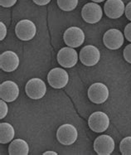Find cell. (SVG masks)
<instances>
[{"instance_id":"8fae6325","label":"cell","mask_w":131,"mask_h":155,"mask_svg":"<svg viewBox=\"0 0 131 155\" xmlns=\"http://www.w3.org/2000/svg\"><path fill=\"white\" fill-rule=\"evenodd\" d=\"M57 62L62 67L71 68L77 65L78 61V54L77 51L72 48H63L58 51Z\"/></svg>"},{"instance_id":"5b68a950","label":"cell","mask_w":131,"mask_h":155,"mask_svg":"<svg viewBox=\"0 0 131 155\" xmlns=\"http://www.w3.org/2000/svg\"><path fill=\"white\" fill-rule=\"evenodd\" d=\"M88 98L95 104H102L109 98V89L103 83H94L88 89Z\"/></svg>"},{"instance_id":"277c9868","label":"cell","mask_w":131,"mask_h":155,"mask_svg":"<svg viewBox=\"0 0 131 155\" xmlns=\"http://www.w3.org/2000/svg\"><path fill=\"white\" fill-rule=\"evenodd\" d=\"M25 91L29 98L32 100H40L46 95L47 86L42 79L32 78L26 84Z\"/></svg>"},{"instance_id":"44dd1931","label":"cell","mask_w":131,"mask_h":155,"mask_svg":"<svg viewBox=\"0 0 131 155\" xmlns=\"http://www.w3.org/2000/svg\"><path fill=\"white\" fill-rule=\"evenodd\" d=\"M123 56H124L125 60L128 63L131 64V43L125 47L124 51H123Z\"/></svg>"},{"instance_id":"ac0fdd59","label":"cell","mask_w":131,"mask_h":155,"mask_svg":"<svg viewBox=\"0 0 131 155\" xmlns=\"http://www.w3.org/2000/svg\"><path fill=\"white\" fill-rule=\"evenodd\" d=\"M58 7L63 11L70 12L78 5V0H57Z\"/></svg>"},{"instance_id":"e0dca14e","label":"cell","mask_w":131,"mask_h":155,"mask_svg":"<svg viewBox=\"0 0 131 155\" xmlns=\"http://www.w3.org/2000/svg\"><path fill=\"white\" fill-rule=\"evenodd\" d=\"M15 131L12 124L9 123L0 124V143L5 144L11 142L14 138Z\"/></svg>"},{"instance_id":"9a60e30c","label":"cell","mask_w":131,"mask_h":155,"mask_svg":"<svg viewBox=\"0 0 131 155\" xmlns=\"http://www.w3.org/2000/svg\"><path fill=\"white\" fill-rule=\"evenodd\" d=\"M104 10L106 16L110 18H119L125 13V3L122 0H107L105 3Z\"/></svg>"},{"instance_id":"30bf717a","label":"cell","mask_w":131,"mask_h":155,"mask_svg":"<svg viewBox=\"0 0 131 155\" xmlns=\"http://www.w3.org/2000/svg\"><path fill=\"white\" fill-rule=\"evenodd\" d=\"M124 34L119 29L112 28L108 30L104 34L103 42L106 48L110 50H117L124 44Z\"/></svg>"},{"instance_id":"cb8c5ba5","label":"cell","mask_w":131,"mask_h":155,"mask_svg":"<svg viewBox=\"0 0 131 155\" xmlns=\"http://www.w3.org/2000/svg\"><path fill=\"white\" fill-rule=\"evenodd\" d=\"M125 37L129 41L131 42V22L128 23L125 28Z\"/></svg>"},{"instance_id":"d6986e66","label":"cell","mask_w":131,"mask_h":155,"mask_svg":"<svg viewBox=\"0 0 131 155\" xmlns=\"http://www.w3.org/2000/svg\"><path fill=\"white\" fill-rule=\"evenodd\" d=\"M120 149L123 155H131V136L125 137L122 139Z\"/></svg>"},{"instance_id":"d4e9b609","label":"cell","mask_w":131,"mask_h":155,"mask_svg":"<svg viewBox=\"0 0 131 155\" xmlns=\"http://www.w3.org/2000/svg\"><path fill=\"white\" fill-rule=\"evenodd\" d=\"M125 13L126 18H127L129 21H131V2H129V3L127 4V6L125 7Z\"/></svg>"},{"instance_id":"ba28073f","label":"cell","mask_w":131,"mask_h":155,"mask_svg":"<svg viewBox=\"0 0 131 155\" xmlns=\"http://www.w3.org/2000/svg\"><path fill=\"white\" fill-rule=\"evenodd\" d=\"M47 81L52 88H64L69 81V75L62 68H53L48 73Z\"/></svg>"},{"instance_id":"6da1fadb","label":"cell","mask_w":131,"mask_h":155,"mask_svg":"<svg viewBox=\"0 0 131 155\" xmlns=\"http://www.w3.org/2000/svg\"><path fill=\"white\" fill-rule=\"evenodd\" d=\"M109 116L102 111H96L90 115L88 125L90 129L96 133H103L110 126Z\"/></svg>"},{"instance_id":"3957f363","label":"cell","mask_w":131,"mask_h":155,"mask_svg":"<svg viewBox=\"0 0 131 155\" xmlns=\"http://www.w3.org/2000/svg\"><path fill=\"white\" fill-rule=\"evenodd\" d=\"M15 33L18 39L22 41H30L37 33V28L34 22L28 19H22L17 23Z\"/></svg>"},{"instance_id":"7402d4cb","label":"cell","mask_w":131,"mask_h":155,"mask_svg":"<svg viewBox=\"0 0 131 155\" xmlns=\"http://www.w3.org/2000/svg\"><path fill=\"white\" fill-rule=\"evenodd\" d=\"M18 0H0V4L3 8H11L17 3Z\"/></svg>"},{"instance_id":"7a4b0ae2","label":"cell","mask_w":131,"mask_h":155,"mask_svg":"<svg viewBox=\"0 0 131 155\" xmlns=\"http://www.w3.org/2000/svg\"><path fill=\"white\" fill-rule=\"evenodd\" d=\"M78 138L77 128L70 124H65L58 128L57 131V139L58 142L63 145H71Z\"/></svg>"},{"instance_id":"2e32d148","label":"cell","mask_w":131,"mask_h":155,"mask_svg":"<svg viewBox=\"0 0 131 155\" xmlns=\"http://www.w3.org/2000/svg\"><path fill=\"white\" fill-rule=\"evenodd\" d=\"M10 155H28L29 153L28 143L22 139L13 140L8 146Z\"/></svg>"},{"instance_id":"9c48e42d","label":"cell","mask_w":131,"mask_h":155,"mask_svg":"<svg viewBox=\"0 0 131 155\" xmlns=\"http://www.w3.org/2000/svg\"><path fill=\"white\" fill-rule=\"evenodd\" d=\"M79 57L80 62L83 65L87 67H93L100 61V52L95 46L87 45L80 50Z\"/></svg>"},{"instance_id":"484cf974","label":"cell","mask_w":131,"mask_h":155,"mask_svg":"<svg viewBox=\"0 0 131 155\" xmlns=\"http://www.w3.org/2000/svg\"><path fill=\"white\" fill-rule=\"evenodd\" d=\"M32 1L34 2V3L39 6H44L51 2V0H32Z\"/></svg>"},{"instance_id":"4316f807","label":"cell","mask_w":131,"mask_h":155,"mask_svg":"<svg viewBox=\"0 0 131 155\" xmlns=\"http://www.w3.org/2000/svg\"><path fill=\"white\" fill-rule=\"evenodd\" d=\"M43 155H47V154H52V155H57L58 153L57 152H54V151H47V152H44L42 153Z\"/></svg>"},{"instance_id":"5bb4252c","label":"cell","mask_w":131,"mask_h":155,"mask_svg":"<svg viewBox=\"0 0 131 155\" xmlns=\"http://www.w3.org/2000/svg\"><path fill=\"white\" fill-rule=\"evenodd\" d=\"M19 57L14 51H6L0 56V67L6 72H12L19 67Z\"/></svg>"},{"instance_id":"8992f818","label":"cell","mask_w":131,"mask_h":155,"mask_svg":"<svg viewBox=\"0 0 131 155\" xmlns=\"http://www.w3.org/2000/svg\"><path fill=\"white\" fill-rule=\"evenodd\" d=\"M103 11L97 3H88L81 9V17L86 22L95 24L102 18Z\"/></svg>"},{"instance_id":"4fadbf2b","label":"cell","mask_w":131,"mask_h":155,"mask_svg":"<svg viewBox=\"0 0 131 155\" xmlns=\"http://www.w3.org/2000/svg\"><path fill=\"white\" fill-rule=\"evenodd\" d=\"M19 92V87L13 81H6L0 86V97L6 102L15 101Z\"/></svg>"},{"instance_id":"603a6c76","label":"cell","mask_w":131,"mask_h":155,"mask_svg":"<svg viewBox=\"0 0 131 155\" xmlns=\"http://www.w3.org/2000/svg\"><path fill=\"white\" fill-rule=\"evenodd\" d=\"M7 35V28L5 24L3 22H0V40L3 41L6 38Z\"/></svg>"},{"instance_id":"83f0119b","label":"cell","mask_w":131,"mask_h":155,"mask_svg":"<svg viewBox=\"0 0 131 155\" xmlns=\"http://www.w3.org/2000/svg\"><path fill=\"white\" fill-rule=\"evenodd\" d=\"M91 1H93L94 3H101V2L105 1V0H91Z\"/></svg>"},{"instance_id":"ffe728a7","label":"cell","mask_w":131,"mask_h":155,"mask_svg":"<svg viewBox=\"0 0 131 155\" xmlns=\"http://www.w3.org/2000/svg\"><path fill=\"white\" fill-rule=\"evenodd\" d=\"M0 119H3L4 117H6L7 114L8 112V104H7L6 101H3L1 99L0 101Z\"/></svg>"},{"instance_id":"52a82bcc","label":"cell","mask_w":131,"mask_h":155,"mask_svg":"<svg viewBox=\"0 0 131 155\" xmlns=\"http://www.w3.org/2000/svg\"><path fill=\"white\" fill-rule=\"evenodd\" d=\"M63 40L70 48H79L85 41V33L78 27H70L65 31Z\"/></svg>"},{"instance_id":"7c38bea8","label":"cell","mask_w":131,"mask_h":155,"mask_svg":"<svg viewBox=\"0 0 131 155\" xmlns=\"http://www.w3.org/2000/svg\"><path fill=\"white\" fill-rule=\"evenodd\" d=\"M115 149V141L112 137L103 134L94 142V150L99 155H110Z\"/></svg>"}]
</instances>
